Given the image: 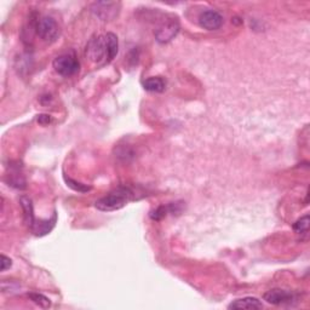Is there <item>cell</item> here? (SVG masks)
Segmentation results:
<instances>
[{"instance_id":"obj_1","label":"cell","mask_w":310,"mask_h":310,"mask_svg":"<svg viewBox=\"0 0 310 310\" xmlns=\"http://www.w3.org/2000/svg\"><path fill=\"white\" fill-rule=\"evenodd\" d=\"M134 199V192L128 187H119L115 191L110 192L106 197L98 199L95 203L96 209L102 212L116 211L122 209Z\"/></svg>"},{"instance_id":"obj_2","label":"cell","mask_w":310,"mask_h":310,"mask_svg":"<svg viewBox=\"0 0 310 310\" xmlns=\"http://www.w3.org/2000/svg\"><path fill=\"white\" fill-rule=\"evenodd\" d=\"M34 28L38 37L45 41V43H53V41L57 40L59 35L58 25H57V22L52 17L49 16H43L38 19L37 22H35Z\"/></svg>"},{"instance_id":"obj_3","label":"cell","mask_w":310,"mask_h":310,"mask_svg":"<svg viewBox=\"0 0 310 310\" xmlns=\"http://www.w3.org/2000/svg\"><path fill=\"white\" fill-rule=\"evenodd\" d=\"M85 55L92 62H108V52H107V41L106 37H98L90 39L86 45Z\"/></svg>"},{"instance_id":"obj_4","label":"cell","mask_w":310,"mask_h":310,"mask_svg":"<svg viewBox=\"0 0 310 310\" xmlns=\"http://www.w3.org/2000/svg\"><path fill=\"white\" fill-rule=\"evenodd\" d=\"M52 65L55 71L62 77H72L78 73L80 67V63L74 53H65V55L57 56L53 59Z\"/></svg>"},{"instance_id":"obj_5","label":"cell","mask_w":310,"mask_h":310,"mask_svg":"<svg viewBox=\"0 0 310 310\" xmlns=\"http://www.w3.org/2000/svg\"><path fill=\"white\" fill-rule=\"evenodd\" d=\"M179 23L177 20H170L167 22L162 23L155 31V39L160 44H166L178 34Z\"/></svg>"},{"instance_id":"obj_6","label":"cell","mask_w":310,"mask_h":310,"mask_svg":"<svg viewBox=\"0 0 310 310\" xmlns=\"http://www.w3.org/2000/svg\"><path fill=\"white\" fill-rule=\"evenodd\" d=\"M223 16L215 10H206L199 16V25L207 31H217L223 25Z\"/></svg>"},{"instance_id":"obj_7","label":"cell","mask_w":310,"mask_h":310,"mask_svg":"<svg viewBox=\"0 0 310 310\" xmlns=\"http://www.w3.org/2000/svg\"><path fill=\"white\" fill-rule=\"evenodd\" d=\"M263 299L273 305H285V304H291L292 300L294 299V296L290 291L274 288L264 293Z\"/></svg>"},{"instance_id":"obj_8","label":"cell","mask_w":310,"mask_h":310,"mask_svg":"<svg viewBox=\"0 0 310 310\" xmlns=\"http://www.w3.org/2000/svg\"><path fill=\"white\" fill-rule=\"evenodd\" d=\"M118 3H96L92 11L103 21H109L118 15Z\"/></svg>"},{"instance_id":"obj_9","label":"cell","mask_w":310,"mask_h":310,"mask_svg":"<svg viewBox=\"0 0 310 310\" xmlns=\"http://www.w3.org/2000/svg\"><path fill=\"white\" fill-rule=\"evenodd\" d=\"M228 308L234 310H258L263 308V303L256 297H245L231 302Z\"/></svg>"},{"instance_id":"obj_10","label":"cell","mask_w":310,"mask_h":310,"mask_svg":"<svg viewBox=\"0 0 310 310\" xmlns=\"http://www.w3.org/2000/svg\"><path fill=\"white\" fill-rule=\"evenodd\" d=\"M20 203L23 209V212H25V223L28 225L29 229H33V227H34L35 224V216L34 210H33L32 200L28 197H21Z\"/></svg>"},{"instance_id":"obj_11","label":"cell","mask_w":310,"mask_h":310,"mask_svg":"<svg viewBox=\"0 0 310 310\" xmlns=\"http://www.w3.org/2000/svg\"><path fill=\"white\" fill-rule=\"evenodd\" d=\"M55 223H56V215H53L51 219L39 221V223H35L32 230L34 231L35 235H39V236L46 235V234L50 233V231L52 230V228L55 227Z\"/></svg>"},{"instance_id":"obj_12","label":"cell","mask_w":310,"mask_h":310,"mask_svg":"<svg viewBox=\"0 0 310 310\" xmlns=\"http://www.w3.org/2000/svg\"><path fill=\"white\" fill-rule=\"evenodd\" d=\"M165 86H166V83L160 77H152L143 81V87L149 92H162Z\"/></svg>"},{"instance_id":"obj_13","label":"cell","mask_w":310,"mask_h":310,"mask_svg":"<svg viewBox=\"0 0 310 310\" xmlns=\"http://www.w3.org/2000/svg\"><path fill=\"white\" fill-rule=\"evenodd\" d=\"M104 37H106V41H107L108 62H110L114 58V57L118 55V51H119L118 37H116L114 33H107Z\"/></svg>"},{"instance_id":"obj_14","label":"cell","mask_w":310,"mask_h":310,"mask_svg":"<svg viewBox=\"0 0 310 310\" xmlns=\"http://www.w3.org/2000/svg\"><path fill=\"white\" fill-rule=\"evenodd\" d=\"M28 297L31 298L32 302H34L37 305L40 306V308L47 309L51 306V302L47 297H45L44 294L41 293H29Z\"/></svg>"},{"instance_id":"obj_15","label":"cell","mask_w":310,"mask_h":310,"mask_svg":"<svg viewBox=\"0 0 310 310\" xmlns=\"http://www.w3.org/2000/svg\"><path fill=\"white\" fill-rule=\"evenodd\" d=\"M293 229L297 234H306L309 230V216L305 215L304 217L298 219L293 224Z\"/></svg>"},{"instance_id":"obj_16","label":"cell","mask_w":310,"mask_h":310,"mask_svg":"<svg viewBox=\"0 0 310 310\" xmlns=\"http://www.w3.org/2000/svg\"><path fill=\"white\" fill-rule=\"evenodd\" d=\"M66 182H67V184H68L69 188H72L75 192L87 193V192L91 191V187H89V185H86V184H83V183L77 182V180H74V179L67 178V177H66Z\"/></svg>"},{"instance_id":"obj_17","label":"cell","mask_w":310,"mask_h":310,"mask_svg":"<svg viewBox=\"0 0 310 310\" xmlns=\"http://www.w3.org/2000/svg\"><path fill=\"white\" fill-rule=\"evenodd\" d=\"M167 211H168L167 207L160 206V207H158V209H156L155 211L153 212L150 216H152V218L155 219V221H160L162 217H165V216H166V212Z\"/></svg>"},{"instance_id":"obj_18","label":"cell","mask_w":310,"mask_h":310,"mask_svg":"<svg viewBox=\"0 0 310 310\" xmlns=\"http://www.w3.org/2000/svg\"><path fill=\"white\" fill-rule=\"evenodd\" d=\"M2 272H5L7 269H10V267L13 266V261L10 258L7 257L5 255H2Z\"/></svg>"},{"instance_id":"obj_19","label":"cell","mask_w":310,"mask_h":310,"mask_svg":"<svg viewBox=\"0 0 310 310\" xmlns=\"http://www.w3.org/2000/svg\"><path fill=\"white\" fill-rule=\"evenodd\" d=\"M38 121L40 122V124L46 125V124H49V122L51 121V119H50V116H49V115H39Z\"/></svg>"}]
</instances>
